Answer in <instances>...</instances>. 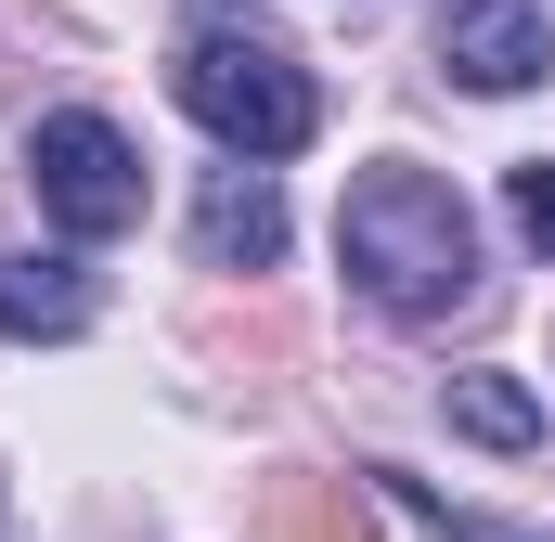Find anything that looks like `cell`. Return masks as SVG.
Masks as SVG:
<instances>
[{"label":"cell","mask_w":555,"mask_h":542,"mask_svg":"<svg viewBox=\"0 0 555 542\" xmlns=\"http://www.w3.org/2000/svg\"><path fill=\"white\" fill-rule=\"evenodd\" d=\"M26 168H39V207L65 233H130L142 220V155H130L117 117H39Z\"/></svg>","instance_id":"obj_3"},{"label":"cell","mask_w":555,"mask_h":542,"mask_svg":"<svg viewBox=\"0 0 555 542\" xmlns=\"http://www.w3.org/2000/svg\"><path fill=\"white\" fill-rule=\"evenodd\" d=\"M439 65H452L465 91H530L555 65L543 0H452V13H439Z\"/></svg>","instance_id":"obj_4"},{"label":"cell","mask_w":555,"mask_h":542,"mask_svg":"<svg viewBox=\"0 0 555 542\" xmlns=\"http://www.w3.org/2000/svg\"><path fill=\"white\" fill-rule=\"evenodd\" d=\"M452 426L491 439V452H530V439H543V401H530L517 375H452Z\"/></svg>","instance_id":"obj_8"},{"label":"cell","mask_w":555,"mask_h":542,"mask_svg":"<svg viewBox=\"0 0 555 542\" xmlns=\"http://www.w3.org/2000/svg\"><path fill=\"white\" fill-rule=\"evenodd\" d=\"M194 246H207V271H272V259H284V194H272V168H220L207 207H194Z\"/></svg>","instance_id":"obj_7"},{"label":"cell","mask_w":555,"mask_h":542,"mask_svg":"<svg viewBox=\"0 0 555 542\" xmlns=\"http://www.w3.org/2000/svg\"><path fill=\"white\" fill-rule=\"evenodd\" d=\"M336 259H349V284H362L388 323H439V310L478 297V220H465V194H452L439 168H401V155H388V168L349 181Z\"/></svg>","instance_id":"obj_1"},{"label":"cell","mask_w":555,"mask_h":542,"mask_svg":"<svg viewBox=\"0 0 555 542\" xmlns=\"http://www.w3.org/2000/svg\"><path fill=\"white\" fill-rule=\"evenodd\" d=\"M401 504H414V517H439L452 542H555V530H504V517H478V504H439L426 478H401Z\"/></svg>","instance_id":"obj_9"},{"label":"cell","mask_w":555,"mask_h":542,"mask_svg":"<svg viewBox=\"0 0 555 542\" xmlns=\"http://www.w3.org/2000/svg\"><path fill=\"white\" fill-rule=\"evenodd\" d=\"M0 504H13V491H0Z\"/></svg>","instance_id":"obj_11"},{"label":"cell","mask_w":555,"mask_h":542,"mask_svg":"<svg viewBox=\"0 0 555 542\" xmlns=\"http://www.w3.org/2000/svg\"><path fill=\"white\" fill-rule=\"evenodd\" d=\"M181 104L233 142L246 168H259V155H297V142L323 130V91L284 65L272 39H220V26H207V39H181Z\"/></svg>","instance_id":"obj_2"},{"label":"cell","mask_w":555,"mask_h":542,"mask_svg":"<svg viewBox=\"0 0 555 542\" xmlns=\"http://www.w3.org/2000/svg\"><path fill=\"white\" fill-rule=\"evenodd\" d=\"M517 233L555 259V155H530V168H517Z\"/></svg>","instance_id":"obj_10"},{"label":"cell","mask_w":555,"mask_h":542,"mask_svg":"<svg viewBox=\"0 0 555 542\" xmlns=\"http://www.w3.org/2000/svg\"><path fill=\"white\" fill-rule=\"evenodd\" d=\"M246 542H375V491L362 478H323V465H284L246 504Z\"/></svg>","instance_id":"obj_5"},{"label":"cell","mask_w":555,"mask_h":542,"mask_svg":"<svg viewBox=\"0 0 555 542\" xmlns=\"http://www.w3.org/2000/svg\"><path fill=\"white\" fill-rule=\"evenodd\" d=\"M91 259H65V246H13L0 259V336H91Z\"/></svg>","instance_id":"obj_6"}]
</instances>
